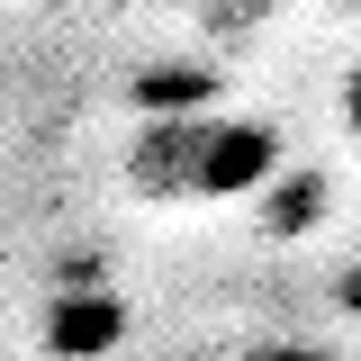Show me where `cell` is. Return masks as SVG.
I'll return each instance as SVG.
<instances>
[{"label": "cell", "instance_id": "6da1fadb", "mask_svg": "<svg viewBox=\"0 0 361 361\" xmlns=\"http://www.w3.org/2000/svg\"><path fill=\"white\" fill-rule=\"evenodd\" d=\"M127 180L154 199H253L280 180V135L217 109H172L127 145Z\"/></svg>", "mask_w": 361, "mask_h": 361}, {"label": "cell", "instance_id": "7a4b0ae2", "mask_svg": "<svg viewBox=\"0 0 361 361\" xmlns=\"http://www.w3.org/2000/svg\"><path fill=\"white\" fill-rule=\"evenodd\" d=\"M127 334V307L118 298H99V289H82V298H54V316H45V343L63 361H90V353H109Z\"/></svg>", "mask_w": 361, "mask_h": 361}, {"label": "cell", "instance_id": "3957f363", "mask_svg": "<svg viewBox=\"0 0 361 361\" xmlns=\"http://www.w3.org/2000/svg\"><path fill=\"white\" fill-rule=\"evenodd\" d=\"M235 361H334V353H316V343H253V353H235Z\"/></svg>", "mask_w": 361, "mask_h": 361}, {"label": "cell", "instance_id": "277c9868", "mask_svg": "<svg viewBox=\"0 0 361 361\" xmlns=\"http://www.w3.org/2000/svg\"><path fill=\"white\" fill-rule=\"evenodd\" d=\"M208 9H217L226 27H253V18H271V9H280V0H208Z\"/></svg>", "mask_w": 361, "mask_h": 361}, {"label": "cell", "instance_id": "5b68a950", "mask_svg": "<svg viewBox=\"0 0 361 361\" xmlns=\"http://www.w3.org/2000/svg\"><path fill=\"white\" fill-rule=\"evenodd\" d=\"M343 127L361 135V54H353V73H343Z\"/></svg>", "mask_w": 361, "mask_h": 361}, {"label": "cell", "instance_id": "8992f818", "mask_svg": "<svg viewBox=\"0 0 361 361\" xmlns=\"http://www.w3.org/2000/svg\"><path fill=\"white\" fill-rule=\"evenodd\" d=\"M343 289H353V307H361V271H353V280H343Z\"/></svg>", "mask_w": 361, "mask_h": 361}]
</instances>
